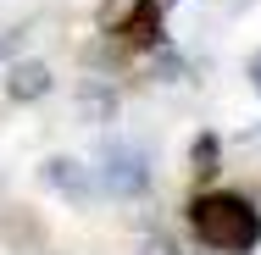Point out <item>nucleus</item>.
Wrapping results in <instances>:
<instances>
[{"mask_svg":"<svg viewBox=\"0 0 261 255\" xmlns=\"http://www.w3.org/2000/svg\"><path fill=\"white\" fill-rule=\"evenodd\" d=\"M11 100H39V95H50V67L45 61H22V67H11Z\"/></svg>","mask_w":261,"mask_h":255,"instance_id":"20e7f679","label":"nucleus"},{"mask_svg":"<svg viewBox=\"0 0 261 255\" xmlns=\"http://www.w3.org/2000/svg\"><path fill=\"white\" fill-rule=\"evenodd\" d=\"M256 89H261V61H256Z\"/></svg>","mask_w":261,"mask_h":255,"instance_id":"0eeeda50","label":"nucleus"},{"mask_svg":"<svg viewBox=\"0 0 261 255\" xmlns=\"http://www.w3.org/2000/svg\"><path fill=\"white\" fill-rule=\"evenodd\" d=\"M189 222H195V233L206 239L211 250L222 255H245L256 250L261 239V216L250 200H239V194H206V200L189 205Z\"/></svg>","mask_w":261,"mask_h":255,"instance_id":"f257e3e1","label":"nucleus"},{"mask_svg":"<svg viewBox=\"0 0 261 255\" xmlns=\"http://www.w3.org/2000/svg\"><path fill=\"white\" fill-rule=\"evenodd\" d=\"M100 189L117 194V200L145 194V189H150V161H145V150H134V145H106V155H100Z\"/></svg>","mask_w":261,"mask_h":255,"instance_id":"f03ea898","label":"nucleus"},{"mask_svg":"<svg viewBox=\"0 0 261 255\" xmlns=\"http://www.w3.org/2000/svg\"><path fill=\"white\" fill-rule=\"evenodd\" d=\"M45 183H50L61 200H78V205L95 200V189H100V183L89 178V166H78V161H67V155H50V161H45Z\"/></svg>","mask_w":261,"mask_h":255,"instance_id":"7ed1b4c3","label":"nucleus"},{"mask_svg":"<svg viewBox=\"0 0 261 255\" xmlns=\"http://www.w3.org/2000/svg\"><path fill=\"white\" fill-rule=\"evenodd\" d=\"M217 155V139H195V161H211Z\"/></svg>","mask_w":261,"mask_h":255,"instance_id":"39448f33","label":"nucleus"},{"mask_svg":"<svg viewBox=\"0 0 261 255\" xmlns=\"http://www.w3.org/2000/svg\"><path fill=\"white\" fill-rule=\"evenodd\" d=\"M139 255H172V244H167V239H150V244H145Z\"/></svg>","mask_w":261,"mask_h":255,"instance_id":"423d86ee","label":"nucleus"}]
</instances>
